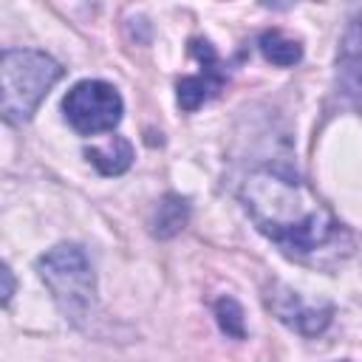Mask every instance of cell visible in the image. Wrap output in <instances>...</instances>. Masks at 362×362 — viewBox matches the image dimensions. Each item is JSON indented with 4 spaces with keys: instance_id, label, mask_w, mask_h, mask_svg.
Here are the masks:
<instances>
[{
    "instance_id": "cell-1",
    "label": "cell",
    "mask_w": 362,
    "mask_h": 362,
    "mask_svg": "<svg viewBox=\"0 0 362 362\" xmlns=\"http://www.w3.org/2000/svg\"><path fill=\"white\" fill-rule=\"evenodd\" d=\"M240 201L252 223L300 263L331 269L354 252L351 229L308 181L286 167L252 170L240 184Z\"/></svg>"
},
{
    "instance_id": "cell-11",
    "label": "cell",
    "mask_w": 362,
    "mask_h": 362,
    "mask_svg": "<svg viewBox=\"0 0 362 362\" xmlns=\"http://www.w3.org/2000/svg\"><path fill=\"white\" fill-rule=\"evenodd\" d=\"M215 320L221 325V331L232 339H243L246 337V322H243V308L238 305V300L232 297H221L215 303Z\"/></svg>"
},
{
    "instance_id": "cell-9",
    "label": "cell",
    "mask_w": 362,
    "mask_h": 362,
    "mask_svg": "<svg viewBox=\"0 0 362 362\" xmlns=\"http://www.w3.org/2000/svg\"><path fill=\"white\" fill-rule=\"evenodd\" d=\"M187 221H189V204H187V198H181V195H164L161 198V204L156 206V215H153V235L158 238V240H170V238H175L184 226H187Z\"/></svg>"
},
{
    "instance_id": "cell-12",
    "label": "cell",
    "mask_w": 362,
    "mask_h": 362,
    "mask_svg": "<svg viewBox=\"0 0 362 362\" xmlns=\"http://www.w3.org/2000/svg\"><path fill=\"white\" fill-rule=\"evenodd\" d=\"M0 277H3V305L11 300V294H14V280H11V269L8 266H3L0 269Z\"/></svg>"
},
{
    "instance_id": "cell-13",
    "label": "cell",
    "mask_w": 362,
    "mask_h": 362,
    "mask_svg": "<svg viewBox=\"0 0 362 362\" xmlns=\"http://www.w3.org/2000/svg\"><path fill=\"white\" fill-rule=\"evenodd\" d=\"M266 8H274V11H283V8H288L294 0H260Z\"/></svg>"
},
{
    "instance_id": "cell-8",
    "label": "cell",
    "mask_w": 362,
    "mask_h": 362,
    "mask_svg": "<svg viewBox=\"0 0 362 362\" xmlns=\"http://www.w3.org/2000/svg\"><path fill=\"white\" fill-rule=\"evenodd\" d=\"M85 156L102 175H122L133 164V144L124 136H113L99 147H88Z\"/></svg>"
},
{
    "instance_id": "cell-7",
    "label": "cell",
    "mask_w": 362,
    "mask_h": 362,
    "mask_svg": "<svg viewBox=\"0 0 362 362\" xmlns=\"http://www.w3.org/2000/svg\"><path fill=\"white\" fill-rule=\"evenodd\" d=\"M337 88L342 96H362V8L351 17L337 54Z\"/></svg>"
},
{
    "instance_id": "cell-10",
    "label": "cell",
    "mask_w": 362,
    "mask_h": 362,
    "mask_svg": "<svg viewBox=\"0 0 362 362\" xmlns=\"http://www.w3.org/2000/svg\"><path fill=\"white\" fill-rule=\"evenodd\" d=\"M257 48H260L263 59L272 62V65H277V68H291V65H297V62L303 59V45H300L297 40L286 37V34L277 31V28L263 31V34L257 37Z\"/></svg>"
},
{
    "instance_id": "cell-6",
    "label": "cell",
    "mask_w": 362,
    "mask_h": 362,
    "mask_svg": "<svg viewBox=\"0 0 362 362\" xmlns=\"http://www.w3.org/2000/svg\"><path fill=\"white\" fill-rule=\"evenodd\" d=\"M192 57L201 62V71L192 74V76L178 79V85H175V90H178V105H181V110H187V113H192V110H198L204 102H209V99L223 88V82H226L223 62L218 59V54H215V48H212L209 40L195 37V40H192Z\"/></svg>"
},
{
    "instance_id": "cell-5",
    "label": "cell",
    "mask_w": 362,
    "mask_h": 362,
    "mask_svg": "<svg viewBox=\"0 0 362 362\" xmlns=\"http://www.w3.org/2000/svg\"><path fill=\"white\" fill-rule=\"evenodd\" d=\"M269 311L283 322L288 325L291 331H297L300 337H320L331 320H334V305L331 303H305L300 291L288 288L286 283H269L266 286V294H263Z\"/></svg>"
},
{
    "instance_id": "cell-3",
    "label": "cell",
    "mask_w": 362,
    "mask_h": 362,
    "mask_svg": "<svg viewBox=\"0 0 362 362\" xmlns=\"http://www.w3.org/2000/svg\"><path fill=\"white\" fill-rule=\"evenodd\" d=\"M37 272L65 320L85 325L96 308V274L85 249L76 243H59L37 260Z\"/></svg>"
},
{
    "instance_id": "cell-2",
    "label": "cell",
    "mask_w": 362,
    "mask_h": 362,
    "mask_svg": "<svg viewBox=\"0 0 362 362\" xmlns=\"http://www.w3.org/2000/svg\"><path fill=\"white\" fill-rule=\"evenodd\" d=\"M62 79V65L37 48H6L0 57L3 119L8 124L28 122L48 90Z\"/></svg>"
},
{
    "instance_id": "cell-4",
    "label": "cell",
    "mask_w": 362,
    "mask_h": 362,
    "mask_svg": "<svg viewBox=\"0 0 362 362\" xmlns=\"http://www.w3.org/2000/svg\"><path fill=\"white\" fill-rule=\"evenodd\" d=\"M62 113H65V122L79 136H99V133H110L122 122L124 102L110 82L82 79L65 93Z\"/></svg>"
}]
</instances>
